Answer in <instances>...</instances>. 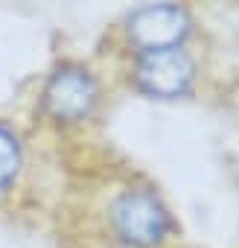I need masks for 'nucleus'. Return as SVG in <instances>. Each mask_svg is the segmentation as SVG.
Listing matches in <instances>:
<instances>
[{"label": "nucleus", "mask_w": 239, "mask_h": 248, "mask_svg": "<svg viewBox=\"0 0 239 248\" xmlns=\"http://www.w3.org/2000/svg\"><path fill=\"white\" fill-rule=\"evenodd\" d=\"M190 15L184 6L161 3V6H140L129 18V38L140 53L152 50H172L181 47V41L190 35Z\"/></svg>", "instance_id": "20e7f679"}, {"label": "nucleus", "mask_w": 239, "mask_h": 248, "mask_svg": "<svg viewBox=\"0 0 239 248\" xmlns=\"http://www.w3.org/2000/svg\"><path fill=\"white\" fill-rule=\"evenodd\" d=\"M134 79L149 96H164V99L181 96L190 91V85L195 79V62L181 47L137 53Z\"/></svg>", "instance_id": "7ed1b4c3"}, {"label": "nucleus", "mask_w": 239, "mask_h": 248, "mask_svg": "<svg viewBox=\"0 0 239 248\" xmlns=\"http://www.w3.org/2000/svg\"><path fill=\"white\" fill-rule=\"evenodd\" d=\"M21 170V143L12 129L0 123V190H6Z\"/></svg>", "instance_id": "39448f33"}, {"label": "nucleus", "mask_w": 239, "mask_h": 248, "mask_svg": "<svg viewBox=\"0 0 239 248\" xmlns=\"http://www.w3.org/2000/svg\"><path fill=\"white\" fill-rule=\"evenodd\" d=\"M111 225L123 242L155 248L169 233V210L152 190H126L111 204Z\"/></svg>", "instance_id": "f257e3e1"}, {"label": "nucleus", "mask_w": 239, "mask_h": 248, "mask_svg": "<svg viewBox=\"0 0 239 248\" xmlns=\"http://www.w3.org/2000/svg\"><path fill=\"white\" fill-rule=\"evenodd\" d=\"M44 108L61 123L88 120L99 102V85L90 70L79 64H61L50 73L44 85Z\"/></svg>", "instance_id": "f03ea898"}]
</instances>
